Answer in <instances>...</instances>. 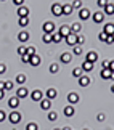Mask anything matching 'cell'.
Masks as SVG:
<instances>
[{
	"label": "cell",
	"instance_id": "6da1fadb",
	"mask_svg": "<svg viewBox=\"0 0 114 130\" xmlns=\"http://www.w3.org/2000/svg\"><path fill=\"white\" fill-rule=\"evenodd\" d=\"M7 117H8V121L11 122L13 125H16V124L21 122V114H19V112L16 111V109H14V111H11V112H10Z\"/></svg>",
	"mask_w": 114,
	"mask_h": 130
},
{
	"label": "cell",
	"instance_id": "7a4b0ae2",
	"mask_svg": "<svg viewBox=\"0 0 114 130\" xmlns=\"http://www.w3.org/2000/svg\"><path fill=\"white\" fill-rule=\"evenodd\" d=\"M55 23H52V21H47V23H43V34H53L55 32Z\"/></svg>",
	"mask_w": 114,
	"mask_h": 130
},
{
	"label": "cell",
	"instance_id": "3957f363",
	"mask_svg": "<svg viewBox=\"0 0 114 130\" xmlns=\"http://www.w3.org/2000/svg\"><path fill=\"white\" fill-rule=\"evenodd\" d=\"M29 95H31L32 101H42V100H43V92H42V90H32Z\"/></svg>",
	"mask_w": 114,
	"mask_h": 130
},
{
	"label": "cell",
	"instance_id": "277c9868",
	"mask_svg": "<svg viewBox=\"0 0 114 130\" xmlns=\"http://www.w3.org/2000/svg\"><path fill=\"white\" fill-rule=\"evenodd\" d=\"M52 13L55 16H63V5L61 3H53L52 5Z\"/></svg>",
	"mask_w": 114,
	"mask_h": 130
},
{
	"label": "cell",
	"instance_id": "5b68a950",
	"mask_svg": "<svg viewBox=\"0 0 114 130\" xmlns=\"http://www.w3.org/2000/svg\"><path fill=\"white\" fill-rule=\"evenodd\" d=\"M27 95H29V90L26 87H19L16 90V95H14V96H18L19 100H23V98H27Z\"/></svg>",
	"mask_w": 114,
	"mask_h": 130
},
{
	"label": "cell",
	"instance_id": "8992f818",
	"mask_svg": "<svg viewBox=\"0 0 114 130\" xmlns=\"http://www.w3.org/2000/svg\"><path fill=\"white\" fill-rule=\"evenodd\" d=\"M58 34H59V36H61L63 39H66V37L69 36V34H71V27H69V26H66V24H63V26L59 27Z\"/></svg>",
	"mask_w": 114,
	"mask_h": 130
},
{
	"label": "cell",
	"instance_id": "52a82bcc",
	"mask_svg": "<svg viewBox=\"0 0 114 130\" xmlns=\"http://www.w3.org/2000/svg\"><path fill=\"white\" fill-rule=\"evenodd\" d=\"M79 100H80V96H79V93H76V92H71V93L68 95L69 104H76V103H79Z\"/></svg>",
	"mask_w": 114,
	"mask_h": 130
},
{
	"label": "cell",
	"instance_id": "ba28073f",
	"mask_svg": "<svg viewBox=\"0 0 114 130\" xmlns=\"http://www.w3.org/2000/svg\"><path fill=\"white\" fill-rule=\"evenodd\" d=\"M85 61L95 64V63L98 61V53H96V52H88V53H87V56H85Z\"/></svg>",
	"mask_w": 114,
	"mask_h": 130
},
{
	"label": "cell",
	"instance_id": "9c48e42d",
	"mask_svg": "<svg viewBox=\"0 0 114 130\" xmlns=\"http://www.w3.org/2000/svg\"><path fill=\"white\" fill-rule=\"evenodd\" d=\"M92 18H93V21H95L96 24H100V23L105 21V13H103V11H96V13L92 14Z\"/></svg>",
	"mask_w": 114,
	"mask_h": 130
},
{
	"label": "cell",
	"instance_id": "30bf717a",
	"mask_svg": "<svg viewBox=\"0 0 114 130\" xmlns=\"http://www.w3.org/2000/svg\"><path fill=\"white\" fill-rule=\"evenodd\" d=\"M64 40H66L68 45H71V47H76V45H77V36H76V34H69V36L64 39Z\"/></svg>",
	"mask_w": 114,
	"mask_h": 130
},
{
	"label": "cell",
	"instance_id": "8fae6325",
	"mask_svg": "<svg viewBox=\"0 0 114 130\" xmlns=\"http://www.w3.org/2000/svg\"><path fill=\"white\" fill-rule=\"evenodd\" d=\"M59 61H61V63H64V64L71 63V61H72V55H71V53H68V52L61 53V56H59Z\"/></svg>",
	"mask_w": 114,
	"mask_h": 130
},
{
	"label": "cell",
	"instance_id": "7c38bea8",
	"mask_svg": "<svg viewBox=\"0 0 114 130\" xmlns=\"http://www.w3.org/2000/svg\"><path fill=\"white\" fill-rule=\"evenodd\" d=\"M79 18H80L82 21H87V19L90 18V11H88L87 8H80L79 10Z\"/></svg>",
	"mask_w": 114,
	"mask_h": 130
},
{
	"label": "cell",
	"instance_id": "4fadbf2b",
	"mask_svg": "<svg viewBox=\"0 0 114 130\" xmlns=\"http://www.w3.org/2000/svg\"><path fill=\"white\" fill-rule=\"evenodd\" d=\"M90 82H92V79L88 77V76L79 77V85H80V87H88V85H90Z\"/></svg>",
	"mask_w": 114,
	"mask_h": 130
},
{
	"label": "cell",
	"instance_id": "5bb4252c",
	"mask_svg": "<svg viewBox=\"0 0 114 130\" xmlns=\"http://www.w3.org/2000/svg\"><path fill=\"white\" fill-rule=\"evenodd\" d=\"M63 112H64V116H66V117H72L74 112H76V109H74L72 104H68V106L63 109Z\"/></svg>",
	"mask_w": 114,
	"mask_h": 130
},
{
	"label": "cell",
	"instance_id": "9a60e30c",
	"mask_svg": "<svg viewBox=\"0 0 114 130\" xmlns=\"http://www.w3.org/2000/svg\"><path fill=\"white\" fill-rule=\"evenodd\" d=\"M18 16H19V18H26V16H29V8L24 7V5H21V7L18 8Z\"/></svg>",
	"mask_w": 114,
	"mask_h": 130
},
{
	"label": "cell",
	"instance_id": "2e32d148",
	"mask_svg": "<svg viewBox=\"0 0 114 130\" xmlns=\"http://www.w3.org/2000/svg\"><path fill=\"white\" fill-rule=\"evenodd\" d=\"M8 106L13 108V111H14V109L19 106V98H18V96H11V98L8 100Z\"/></svg>",
	"mask_w": 114,
	"mask_h": 130
},
{
	"label": "cell",
	"instance_id": "e0dca14e",
	"mask_svg": "<svg viewBox=\"0 0 114 130\" xmlns=\"http://www.w3.org/2000/svg\"><path fill=\"white\" fill-rule=\"evenodd\" d=\"M40 63H42V59H40V56H39L37 53H36V55H32L31 59H29V64H31V66H39Z\"/></svg>",
	"mask_w": 114,
	"mask_h": 130
},
{
	"label": "cell",
	"instance_id": "ac0fdd59",
	"mask_svg": "<svg viewBox=\"0 0 114 130\" xmlns=\"http://www.w3.org/2000/svg\"><path fill=\"white\" fill-rule=\"evenodd\" d=\"M82 31V24L80 23H74L72 26H71V34H76V36H79Z\"/></svg>",
	"mask_w": 114,
	"mask_h": 130
},
{
	"label": "cell",
	"instance_id": "d6986e66",
	"mask_svg": "<svg viewBox=\"0 0 114 130\" xmlns=\"http://www.w3.org/2000/svg\"><path fill=\"white\" fill-rule=\"evenodd\" d=\"M56 95H58V92H56L55 88H48L47 92H45V96H47V100H50V101L56 98Z\"/></svg>",
	"mask_w": 114,
	"mask_h": 130
},
{
	"label": "cell",
	"instance_id": "ffe728a7",
	"mask_svg": "<svg viewBox=\"0 0 114 130\" xmlns=\"http://www.w3.org/2000/svg\"><path fill=\"white\" fill-rule=\"evenodd\" d=\"M103 32H105L106 36H112V34H114V24H112V23L105 24V29H103Z\"/></svg>",
	"mask_w": 114,
	"mask_h": 130
},
{
	"label": "cell",
	"instance_id": "44dd1931",
	"mask_svg": "<svg viewBox=\"0 0 114 130\" xmlns=\"http://www.w3.org/2000/svg\"><path fill=\"white\" fill-rule=\"evenodd\" d=\"M40 108L43 109V111H50V108H52V101H50V100H47V98H43L42 101H40Z\"/></svg>",
	"mask_w": 114,
	"mask_h": 130
},
{
	"label": "cell",
	"instance_id": "7402d4cb",
	"mask_svg": "<svg viewBox=\"0 0 114 130\" xmlns=\"http://www.w3.org/2000/svg\"><path fill=\"white\" fill-rule=\"evenodd\" d=\"M29 37H31V36H29L27 31H21V32L18 34V40H19V42H27Z\"/></svg>",
	"mask_w": 114,
	"mask_h": 130
},
{
	"label": "cell",
	"instance_id": "603a6c76",
	"mask_svg": "<svg viewBox=\"0 0 114 130\" xmlns=\"http://www.w3.org/2000/svg\"><path fill=\"white\" fill-rule=\"evenodd\" d=\"M93 66H95V64L93 63H88V61H84V64H82V71L84 72H90V71H93Z\"/></svg>",
	"mask_w": 114,
	"mask_h": 130
},
{
	"label": "cell",
	"instance_id": "cb8c5ba5",
	"mask_svg": "<svg viewBox=\"0 0 114 130\" xmlns=\"http://www.w3.org/2000/svg\"><path fill=\"white\" fill-rule=\"evenodd\" d=\"M100 76H101V79H105V80H108V79H112V72L109 71V69H101Z\"/></svg>",
	"mask_w": 114,
	"mask_h": 130
},
{
	"label": "cell",
	"instance_id": "d4e9b609",
	"mask_svg": "<svg viewBox=\"0 0 114 130\" xmlns=\"http://www.w3.org/2000/svg\"><path fill=\"white\" fill-rule=\"evenodd\" d=\"M105 14H106V16L114 14V3H108L106 7H105Z\"/></svg>",
	"mask_w": 114,
	"mask_h": 130
},
{
	"label": "cell",
	"instance_id": "484cf974",
	"mask_svg": "<svg viewBox=\"0 0 114 130\" xmlns=\"http://www.w3.org/2000/svg\"><path fill=\"white\" fill-rule=\"evenodd\" d=\"M26 80H27V77L24 76V74H18V76H16V79H14V82H16V84H19V85L26 84Z\"/></svg>",
	"mask_w": 114,
	"mask_h": 130
},
{
	"label": "cell",
	"instance_id": "4316f807",
	"mask_svg": "<svg viewBox=\"0 0 114 130\" xmlns=\"http://www.w3.org/2000/svg\"><path fill=\"white\" fill-rule=\"evenodd\" d=\"M72 5H69V3H66V5H63V14H66V16H69V14L72 13Z\"/></svg>",
	"mask_w": 114,
	"mask_h": 130
},
{
	"label": "cell",
	"instance_id": "83f0119b",
	"mask_svg": "<svg viewBox=\"0 0 114 130\" xmlns=\"http://www.w3.org/2000/svg\"><path fill=\"white\" fill-rule=\"evenodd\" d=\"M82 74H84V71H82V68H74V69H72V76L76 77V79H79V77H82Z\"/></svg>",
	"mask_w": 114,
	"mask_h": 130
},
{
	"label": "cell",
	"instance_id": "f1b7e54d",
	"mask_svg": "<svg viewBox=\"0 0 114 130\" xmlns=\"http://www.w3.org/2000/svg\"><path fill=\"white\" fill-rule=\"evenodd\" d=\"M61 40H64V39H63L61 36H59L58 32H53V34H52V42H55V43H59Z\"/></svg>",
	"mask_w": 114,
	"mask_h": 130
},
{
	"label": "cell",
	"instance_id": "f546056e",
	"mask_svg": "<svg viewBox=\"0 0 114 130\" xmlns=\"http://www.w3.org/2000/svg\"><path fill=\"white\" fill-rule=\"evenodd\" d=\"M18 24H19L21 27H26L27 24H29V16H26V18H19V19H18Z\"/></svg>",
	"mask_w": 114,
	"mask_h": 130
},
{
	"label": "cell",
	"instance_id": "4dcf8cb0",
	"mask_svg": "<svg viewBox=\"0 0 114 130\" xmlns=\"http://www.w3.org/2000/svg\"><path fill=\"white\" fill-rule=\"evenodd\" d=\"M48 121H52V122H55L56 119H58V114H56V111H48Z\"/></svg>",
	"mask_w": 114,
	"mask_h": 130
},
{
	"label": "cell",
	"instance_id": "1f68e13d",
	"mask_svg": "<svg viewBox=\"0 0 114 130\" xmlns=\"http://www.w3.org/2000/svg\"><path fill=\"white\" fill-rule=\"evenodd\" d=\"M48 71H50L52 74H56V72L59 71V66H58L56 63H52V64H50V68H48Z\"/></svg>",
	"mask_w": 114,
	"mask_h": 130
},
{
	"label": "cell",
	"instance_id": "d6a6232c",
	"mask_svg": "<svg viewBox=\"0 0 114 130\" xmlns=\"http://www.w3.org/2000/svg\"><path fill=\"white\" fill-rule=\"evenodd\" d=\"M71 5H72V8L80 10V8H82V0H74V2H72Z\"/></svg>",
	"mask_w": 114,
	"mask_h": 130
},
{
	"label": "cell",
	"instance_id": "836d02e7",
	"mask_svg": "<svg viewBox=\"0 0 114 130\" xmlns=\"http://www.w3.org/2000/svg\"><path fill=\"white\" fill-rule=\"evenodd\" d=\"M42 40H43V43H50L52 42V34H43Z\"/></svg>",
	"mask_w": 114,
	"mask_h": 130
},
{
	"label": "cell",
	"instance_id": "e575fe53",
	"mask_svg": "<svg viewBox=\"0 0 114 130\" xmlns=\"http://www.w3.org/2000/svg\"><path fill=\"white\" fill-rule=\"evenodd\" d=\"M39 127H37V124L36 122H29L27 125H26V130H37Z\"/></svg>",
	"mask_w": 114,
	"mask_h": 130
},
{
	"label": "cell",
	"instance_id": "d590c367",
	"mask_svg": "<svg viewBox=\"0 0 114 130\" xmlns=\"http://www.w3.org/2000/svg\"><path fill=\"white\" fill-rule=\"evenodd\" d=\"M72 53L77 55V56H79V55H82V47H80V45H76V47H74V50H72Z\"/></svg>",
	"mask_w": 114,
	"mask_h": 130
},
{
	"label": "cell",
	"instance_id": "8d00e7d4",
	"mask_svg": "<svg viewBox=\"0 0 114 130\" xmlns=\"http://www.w3.org/2000/svg\"><path fill=\"white\" fill-rule=\"evenodd\" d=\"M26 55H29V56L36 55V48H34V47H26Z\"/></svg>",
	"mask_w": 114,
	"mask_h": 130
},
{
	"label": "cell",
	"instance_id": "74e56055",
	"mask_svg": "<svg viewBox=\"0 0 114 130\" xmlns=\"http://www.w3.org/2000/svg\"><path fill=\"white\" fill-rule=\"evenodd\" d=\"M108 3H109V2H108V0H98V2H96V5H98V7H100V8H105Z\"/></svg>",
	"mask_w": 114,
	"mask_h": 130
},
{
	"label": "cell",
	"instance_id": "f35d334b",
	"mask_svg": "<svg viewBox=\"0 0 114 130\" xmlns=\"http://www.w3.org/2000/svg\"><path fill=\"white\" fill-rule=\"evenodd\" d=\"M98 39H100V40H101V42H106V39H108V36H106V34H105V32H103V31H101L100 34H98Z\"/></svg>",
	"mask_w": 114,
	"mask_h": 130
},
{
	"label": "cell",
	"instance_id": "ab89813d",
	"mask_svg": "<svg viewBox=\"0 0 114 130\" xmlns=\"http://www.w3.org/2000/svg\"><path fill=\"white\" fill-rule=\"evenodd\" d=\"M84 42H85V37H84L82 34H79V36H77V45H82Z\"/></svg>",
	"mask_w": 114,
	"mask_h": 130
},
{
	"label": "cell",
	"instance_id": "60d3db41",
	"mask_svg": "<svg viewBox=\"0 0 114 130\" xmlns=\"http://www.w3.org/2000/svg\"><path fill=\"white\" fill-rule=\"evenodd\" d=\"M11 88H13V82L7 80V82H5V90H11Z\"/></svg>",
	"mask_w": 114,
	"mask_h": 130
},
{
	"label": "cell",
	"instance_id": "b9f144b4",
	"mask_svg": "<svg viewBox=\"0 0 114 130\" xmlns=\"http://www.w3.org/2000/svg\"><path fill=\"white\" fill-rule=\"evenodd\" d=\"M105 119H106V116H105V114H103V112H100V114H98V116H96V121H98V122H103V121H105Z\"/></svg>",
	"mask_w": 114,
	"mask_h": 130
},
{
	"label": "cell",
	"instance_id": "7bdbcfd3",
	"mask_svg": "<svg viewBox=\"0 0 114 130\" xmlns=\"http://www.w3.org/2000/svg\"><path fill=\"white\" fill-rule=\"evenodd\" d=\"M5 119H7V112H5V111H2V109H0V122H3Z\"/></svg>",
	"mask_w": 114,
	"mask_h": 130
},
{
	"label": "cell",
	"instance_id": "ee69618b",
	"mask_svg": "<svg viewBox=\"0 0 114 130\" xmlns=\"http://www.w3.org/2000/svg\"><path fill=\"white\" fill-rule=\"evenodd\" d=\"M18 55H21V56H23V55H26V47H19L18 48Z\"/></svg>",
	"mask_w": 114,
	"mask_h": 130
},
{
	"label": "cell",
	"instance_id": "f6af8a7d",
	"mask_svg": "<svg viewBox=\"0 0 114 130\" xmlns=\"http://www.w3.org/2000/svg\"><path fill=\"white\" fill-rule=\"evenodd\" d=\"M29 59H31V56H29V55H23V56H21V61H23V63H29Z\"/></svg>",
	"mask_w": 114,
	"mask_h": 130
},
{
	"label": "cell",
	"instance_id": "bcb514c9",
	"mask_svg": "<svg viewBox=\"0 0 114 130\" xmlns=\"http://www.w3.org/2000/svg\"><path fill=\"white\" fill-rule=\"evenodd\" d=\"M109 68V61H108V59H105V61L101 63V69H108Z\"/></svg>",
	"mask_w": 114,
	"mask_h": 130
},
{
	"label": "cell",
	"instance_id": "7dc6e473",
	"mask_svg": "<svg viewBox=\"0 0 114 130\" xmlns=\"http://www.w3.org/2000/svg\"><path fill=\"white\" fill-rule=\"evenodd\" d=\"M5 72H7V66L3 63H0V74H5Z\"/></svg>",
	"mask_w": 114,
	"mask_h": 130
},
{
	"label": "cell",
	"instance_id": "c3c4849f",
	"mask_svg": "<svg viewBox=\"0 0 114 130\" xmlns=\"http://www.w3.org/2000/svg\"><path fill=\"white\" fill-rule=\"evenodd\" d=\"M106 43H108V45L114 43V37H112V36H108V39H106Z\"/></svg>",
	"mask_w": 114,
	"mask_h": 130
},
{
	"label": "cell",
	"instance_id": "681fc988",
	"mask_svg": "<svg viewBox=\"0 0 114 130\" xmlns=\"http://www.w3.org/2000/svg\"><path fill=\"white\" fill-rule=\"evenodd\" d=\"M14 5H18V7H21V5H24V0H13Z\"/></svg>",
	"mask_w": 114,
	"mask_h": 130
},
{
	"label": "cell",
	"instance_id": "f907efd6",
	"mask_svg": "<svg viewBox=\"0 0 114 130\" xmlns=\"http://www.w3.org/2000/svg\"><path fill=\"white\" fill-rule=\"evenodd\" d=\"M108 69H109V71L114 74V61H109V68H108Z\"/></svg>",
	"mask_w": 114,
	"mask_h": 130
},
{
	"label": "cell",
	"instance_id": "816d5d0a",
	"mask_svg": "<svg viewBox=\"0 0 114 130\" xmlns=\"http://www.w3.org/2000/svg\"><path fill=\"white\" fill-rule=\"evenodd\" d=\"M3 96H5V90H0V100H3Z\"/></svg>",
	"mask_w": 114,
	"mask_h": 130
},
{
	"label": "cell",
	"instance_id": "f5cc1de1",
	"mask_svg": "<svg viewBox=\"0 0 114 130\" xmlns=\"http://www.w3.org/2000/svg\"><path fill=\"white\" fill-rule=\"evenodd\" d=\"M0 90H5V82H0Z\"/></svg>",
	"mask_w": 114,
	"mask_h": 130
},
{
	"label": "cell",
	"instance_id": "db71d44e",
	"mask_svg": "<svg viewBox=\"0 0 114 130\" xmlns=\"http://www.w3.org/2000/svg\"><path fill=\"white\" fill-rule=\"evenodd\" d=\"M61 130H71V127H64V128H61Z\"/></svg>",
	"mask_w": 114,
	"mask_h": 130
},
{
	"label": "cell",
	"instance_id": "11a10c76",
	"mask_svg": "<svg viewBox=\"0 0 114 130\" xmlns=\"http://www.w3.org/2000/svg\"><path fill=\"white\" fill-rule=\"evenodd\" d=\"M111 92H112V93H114V85H112V87H111Z\"/></svg>",
	"mask_w": 114,
	"mask_h": 130
},
{
	"label": "cell",
	"instance_id": "9f6ffc18",
	"mask_svg": "<svg viewBox=\"0 0 114 130\" xmlns=\"http://www.w3.org/2000/svg\"><path fill=\"white\" fill-rule=\"evenodd\" d=\"M55 130H61V128H55Z\"/></svg>",
	"mask_w": 114,
	"mask_h": 130
},
{
	"label": "cell",
	"instance_id": "6f0895ef",
	"mask_svg": "<svg viewBox=\"0 0 114 130\" xmlns=\"http://www.w3.org/2000/svg\"><path fill=\"white\" fill-rule=\"evenodd\" d=\"M0 2H5V0H0Z\"/></svg>",
	"mask_w": 114,
	"mask_h": 130
},
{
	"label": "cell",
	"instance_id": "680465c9",
	"mask_svg": "<svg viewBox=\"0 0 114 130\" xmlns=\"http://www.w3.org/2000/svg\"><path fill=\"white\" fill-rule=\"evenodd\" d=\"M84 130H88V128H84Z\"/></svg>",
	"mask_w": 114,
	"mask_h": 130
},
{
	"label": "cell",
	"instance_id": "91938a15",
	"mask_svg": "<svg viewBox=\"0 0 114 130\" xmlns=\"http://www.w3.org/2000/svg\"><path fill=\"white\" fill-rule=\"evenodd\" d=\"M112 37H114V34H112Z\"/></svg>",
	"mask_w": 114,
	"mask_h": 130
}]
</instances>
